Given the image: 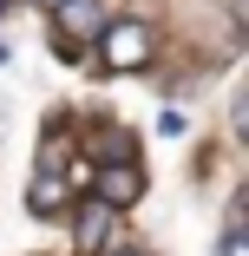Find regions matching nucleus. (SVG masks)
Segmentation results:
<instances>
[{
    "label": "nucleus",
    "instance_id": "obj_1",
    "mask_svg": "<svg viewBox=\"0 0 249 256\" xmlns=\"http://www.w3.org/2000/svg\"><path fill=\"white\" fill-rule=\"evenodd\" d=\"M92 197L98 204H112V210H131V204L144 197V164L131 158V151H112V158L105 164H92Z\"/></svg>",
    "mask_w": 249,
    "mask_h": 256
},
{
    "label": "nucleus",
    "instance_id": "obj_2",
    "mask_svg": "<svg viewBox=\"0 0 249 256\" xmlns=\"http://www.w3.org/2000/svg\"><path fill=\"white\" fill-rule=\"evenodd\" d=\"M144 60H151L144 20H105V33H98V66L105 72H138Z\"/></svg>",
    "mask_w": 249,
    "mask_h": 256
},
{
    "label": "nucleus",
    "instance_id": "obj_3",
    "mask_svg": "<svg viewBox=\"0 0 249 256\" xmlns=\"http://www.w3.org/2000/svg\"><path fill=\"white\" fill-rule=\"evenodd\" d=\"M112 217H118L112 204L85 197V204H79V230H72V236H79V250H92V256H98V250H112Z\"/></svg>",
    "mask_w": 249,
    "mask_h": 256
},
{
    "label": "nucleus",
    "instance_id": "obj_4",
    "mask_svg": "<svg viewBox=\"0 0 249 256\" xmlns=\"http://www.w3.org/2000/svg\"><path fill=\"white\" fill-rule=\"evenodd\" d=\"M59 33L66 40H98L105 33V7L98 0H59Z\"/></svg>",
    "mask_w": 249,
    "mask_h": 256
},
{
    "label": "nucleus",
    "instance_id": "obj_5",
    "mask_svg": "<svg viewBox=\"0 0 249 256\" xmlns=\"http://www.w3.org/2000/svg\"><path fill=\"white\" fill-rule=\"evenodd\" d=\"M26 210H33V217L66 210V178H59V171H39V178L26 184Z\"/></svg>",
    "mask_w": 249,
    "mask_h": 256
},
{
    "label": "nucleus",
    "instance_id": "obj_6",
    "mask_svg": "<svg viewBox=\"0 0 249 256\" xmlns=\"http://www.w3.org/2000/svg\"><path fill=\"white\" fill-rule=\"evenodd\" d=\"M217 256H249V230H243V224H230V230H223V243H217Z\"/></svg>",
    "mask_w": 249,
    "mask_h": 256
},
{
    "label": "nucleus",
    "instance_id": "obj_7",
    "mask_svg": "<svg viewBox=\"0 0 249 256\" xmlns=\"http://www.w3.org/2000/svg\"><path fill=\"white\" fill-rule=\"evenodd\" d=\"M98 256H144V250H98Z\"/></svg>",
    "mask_w": 249,
    "mask_h": 256
},
{
    "label": "nucleus",
    "instance_id": "obj_8",
    "mask_svg": "<svg viewBox=\"0 0 249 256\" xmlns=\"http://www.w3.org/2000/svg\"><path fill=\"white\" fill-rule=\"evenodd\" d=\"M39 7H59V0H39Z\"/></svg>",
    "mask_w": 249,
    "mask_h": 256
},
{
    "label": "nucleus",
    "instance_id": "obj_9",
    "mask_svg": "<svg viewBox=\"0 0 249 256\" xmlns=\"http://www.w3.org/2000/svg\"><path fill=\"white\" fill-rule=\"evenodd\" d=\"M7 7H13V0H0V14H7Z\"/></svg>",
    "mask_w": 249,
    "mask_h": 256
}]
</instances>
